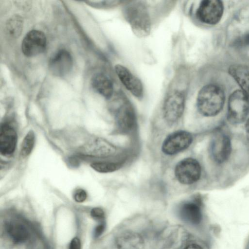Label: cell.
Segmentation results:
<instances>
[{"mask_svg": "<svg viewBox=\"0 0 249 249\" xmlns=\"http://www.w3.org/2000/svg\"><path fill=\"white\" fill-rule=\"evenodd\" d=\"M46 42V38L43 32L37 30H31L22 40V53L27 57L36 56L45 51Z\"/></svg>", "mask_w": 249, "mask_h": 249, "instance_id": "obj_9", "label": "cell"}, {"mask_svg": "<svg viewBox=\"0 0 249 249\" xmlns=\"http://www.w3.org/2000/svg\"><path fill=\"white\" fill-rule=\"evenodd\" d=\"M117 249H144V240L139 233L133 231H125L116 239Z\"/></svg>", "mask_w": 249, "mask_h": 249, "instance_id": "obj_16", "label": "cell"}, {"mask_svg": "<svg viewBox=\"0 0 249 249\" xmlns=\"http://www.w3.org/2000/svg\"><path fill=\"white\" fill-rule=\"evenodd\" d=\"M123 15L135 36L142 38L149 35L151 21L147 5L144 1H128L123 9Z\"/></svg>", "mask_w": 249, "mask_h": 249, "instance_id": "obj_1", "label": "cell"}, {"mask_svg": "<svg viewBox=\"0 0 249 249\" xmlns=\"http://www.w3.org/2000/svg\"><path fill=\"white\" fill-rule=\"evenodd\" d=\"M114 69L124 87L136 98H142L143 95V88L141 81L127 68L122 65H116Z\"/></svg>", "mask_w": 249, "mask_h": 249, "instance_id": "obj_12", "label": "cell"}, {"mask_svg": "<svg viewBox=\"0 0 249 249\" xmlns=\"http://www.w3.org/2000/svg\"><path fill=\"white\" fill-rule=\"evenodd\" d=\"M123 1L120 0H99L88 1L86 2L90 6L100 8H109L114 7Z\"/></svg>", "mask_w": 249, "mask_h": 249, "instance_id": "obj_23", "label": "cell"}, {"mask_svg": "<svg viewBox=\"0 0 249 249\" xmlns=\"http://www.w3.org/2000/svg\"><path fill=\"white\" fill-rule=\"evenodd\" d=\"M178 214L183 221L193 225L199 224L202 218L201 207L196 200L182 203L179 207Z\"/></svg>", "mask_w": 249, "mask_h": 249, "instance_id": "obj_15", "label": "cell"}, {"mask_svg": "<svg viewBox=\"0 0 249 249\" xmlns=\"http://www.w3.org/2000/svg\"><path fill=\"white\" fill-rule=\"evenodd\" d=\"M106 228L105 221L100 222L94 229L93 235L94 237H98L104 232Z\"/></svg>", "mask_w": 249, "mask_h": 249, "instance_id": "obj_26", "label": "cell"}, {"mask_svg": "<svg viewBox=\"0 0 249 249\" xmlns=\"http://www.w3.org/2000/svg\"><path fill=\"white\" fill-rule=\"evenodd\" d=\"M245 131L247 139L249 141V119L247 120L245 124Z\"/></svg>", "mask_w": 249, "mask_h": 249, "instance_id": "obj_29", "label": "cell"}, {"mask_svg": "<svg viewBox=\"0 0 249 249\" xmlns=\"http://www.w3.org/2000/svg\"><path fill=\"white\" fill-rule=\"evenodd\" d=\"M249 112V97L242 90H236L229 97L228 120L231 124L243 122Z\"/></svg>", "mask_w": 249, "mask_h": 249, "instance_id": "obj_5", "label": "cell"}, {"mask_svg": "<svg viewBox=\"0 0 249 249\" xmlns=\"http://www.w3.org/2000/svg\"><path fill=\"white\" fill-rule=\"evenodd\" d=\"M23 19L19 15L16 14L10 18L6 23V30L12 37L18 38L22 32Z\"/></svg>", "mask_w": 249, "mask_h": 249, "instance_id": "obj_20", "label": "cell"}, {"mask_svg": "<svg viewBox=\"0 0 249 249\" xmlns=\"http://www.w3.org/2000/svg\"><path fill=\"white\" fill-rule=\"evenodd\" d=\"M174 174L177 180L183 185H191L200 178L201 168L195 159L186 158L179 161L176 165Z\"/></svg>", "mask_w": 249, "mask_h": 249, "instance_id": "obj_6", "label": "cell"}, {"mask_svg": "<svg viewBox=\"0 0 249 249\" xmlns=\"http://www.w3.org/2000/svg\"><path fill=\"white\" fill-rule=\"evenodd\" d=\"M231 152V143L229 137L223 132L215 134L210 146L213 159L217 163H223L229 158Z\"/></svg>", "mask_w": 249, "mask_h": 249, "instance_id": "obj_10", "label": "cell"}, {"mask_svg": "<svg viewBox=\"0 0 249 249\" xmlns=\"http://www.w3.org/2000/svg\"><path fill=\"white\" fill-rule=\"evenodd\" d=\"M224 6L219 0H204L200 2L196 11V17L201 22L213 25L220 20Z\"/></svg>", "mask_w": 249, "mask_h": 249, "instance_id": "obj_8", "label": "cell"}, {"mask_svg": "<svg viewBox=\"0 0 249 249\" xmlns=\"http://www.w3.org/2000/svg\"><path fill=\"white\" fill-rule=\"evenodd\" d=\"M114 103V112L117 126L122 133L130 132L135 128L137 123L133 105L122 92L117 94Z\"/></svg>", "mask_w": 249, "mask_h": 249, "instance_id": "obj_3", "label": "cell"}, {"mask_svg": "<svg viewBox=\"0 0 249 249\" xmlns=\"http://www.w3.org/2000/svg\"><path fill=\"white\" fill-rule=\"evenodd\" d=\"M91 217L95 220L100 222H104L105 218V214L103 210L99 207L93 208L90 211Z\"/></svg>", "mask_w": 249, "mask_h": 249, "instance_id": "obj_24", "label": "cell"}, {"mask_svg": "<svg viewBox=\"0 0 249 249\" xmlns=\"http://www.w3.org/2000/svg\"><path fill=\"white\" fill-rule=\"evenodd\" d=\"M120 150L105 139L95 137L88 142L83 148L85 154L94 157L106 158L115 156Z\"/></svg>", "mask_w": 249, "mask_h": 249, "instance_id": "obj_11", "label": "cell"}, {"mask_svg": "<svg viewBox=\"0 0 249 249\" xmlns=\"http://www.w3.org/2000/svg\"><path fill=\"white\" fill-rule=\"evenodd\" d=\"M87 197L86 192L82 189H79L76 190L73 195V198L75 201L77 202H83L86 200Z\"/></svg>", "mask_w": 249, "mask_h": 249, "instance_id": "obj_25", "label": "cell"}, {"mask_svg": "<svg viewBox=\"0 0 249 249\" xmlns=\"http://www.w3.org/2000/svg\"><path fill=\"white\" fill-rule=\"evenodd\" d=\"M35 136L33 131H29L23 140L20 154L23 157H26L31 153L35 145Z\"/></svg>", "mask_w": 249, "mask_h": 249, "instance_id": "obj_22", "label": "cell"}, {"mask_svg": "<svg viewBox=\"0 0 249 249\" xmlns=\"http://www.w3.org/2000/svg\"><path fill=\"white\" fill-rule=\"evenodd\" d=\"M229 72L249 97V67L233 65L229 68Z\"/></svg>", "mask_w": 249, "mask_h": 249, "instance_id": "obj_18", "label": "cell"}, {"mask_svg": "<svg viewBox=\"0 0 249 249\" xmlns=\"http://www.w3.org/2000/svg\"><path fill=\"white\" fill-rule=\"evenodd\" d=\"M193 141V137L190 132L183 130L176 131L165 138L161 151L166 155H174L187 149Z\"/></svg>", "mask_w": 249, "mask_h": 249, "instance_id": "obj_7", "label": "cell"}, {"mask_svg": "<svg viewBox=\"0 0 249 249\" xmlns=\"http://www.w3.org/2000/svg\"><path fill=\"white\" fill-rule=\"evenodd\" d=\"M225 100L224 92L219 87L213 84L205 85L200 89L197 96L198 111L204 116H215L222 109Z\"/></svg>", "mask_w": 249, "mask_h": 249, "instance_id": "obj_2", "label": "cell"}, {"mask_svg": "<svg viewBox=\"0 0 249 249\" xmlns=\"http://www.w3.org/2000/svg\"><path fill=\"white\" fill-rule=\"evenodd\" d=\"M72 65V57L70 53L65 50H60L50 58L48 66L53 75L63 77L69 73Z\"/></svg>", "mask_w": 249, "mask_h": 249, "instance_id": "obj_13", "label": "cell"}, {"mask_svg": "<svg viewBox=\"0 0 249 249\" xmlns=\"http://www.w3.org/2000/svg\"><path fill=\"white\" fill-rule=\"evenodd\" d=\"M17 143L15 129L7 124H3L0 132V152L5 157H10L14 153Z\"/></svg>", "mask_w": 249, "mask_h": 249, "instance_id": "obj_14", "label": "cell"}, {"mask_svg": "<svg viewBox=\"0 0 249 249\" xmlns=\"http://www.w3.org/2000/svg\"><path fill=\"white\" fill-rule=\"evenodd\" d=\"M91 84L93 89L107 99L111 98L114 92L113 84L106 75L99 73L92 78Z\"/></svg>", "mask_w": 249, "mask_h": 249, "instance_id": "obj_17", "label": "cell"}, {"mask_svg": "<svg viewBox=\"0 0 249 249\" xmlns=\"http://www.w3.org/2000/svg\"><path fill=\"white\" fill-rule=\"evenodd\" d=\"M184 249H203V248L198 244L192 243L186 246Z\"/></svg>", "mask_w": 249, "mask_h": 249, "instance_id": "obj_28", "label": "cell"}, {"mask_svg": "<svg viewBox=\"0 0 249 249\" xmlns=\"http://www.w3.org/2000/svg\"><path fill=\"white\" fill-rule=\"evenodd\" d=\"M122 165L120 162H113L109 161H100L93 162L91 167L99 173H110L119 169Z\"/></svg>", "mask_w": 249, "mask_h": 249, "instance_id": "obj_21", "label": "cell"}, {"mask_svg": "<svg viewBox=\"0 0 249 249\" xmlns=\"http://www.w3.org/2000/svg\"><path fill=\"white\" fill-rule=\"evenodd\" d=\"M81 248L80 240L76 237L73 238L70 243L69 249H81Z\"/></svg>", "mask_w": 249, "mask_h": 249, "instance_id": "obj_27", "label": "cell"}, {"mask_svg": "<svg viewBox=\"0 0 249 249\" xmlns=\"http://www.w3.org/2000/svg\"><path fill=\"white\" fill-rule=\"evenodd\" d=\"M186 92L185 89L174 88L166 94L162 106L163 116L166 122L173 124L183 114Z\"/></svg>", "mask_w": 249, "mask_h": 249, "instance_id": "obj_4", "label": "cell"}, {"mask_svg": "<svg viewBox=\"0 0 249 249\" xmlns=\"http://www.w3.org/2000/svg\"><path fill=\"white\" fill-rule=\"evenodd\" d=\"M5 230L9 238L16 244L23 243L29 237V232L26 227L18 222L7 223Z\"/></svg>", "mask_w": 249, "mask_h": 249, "instance_id": "obj_19", "label": "cell"}]
</instances>
